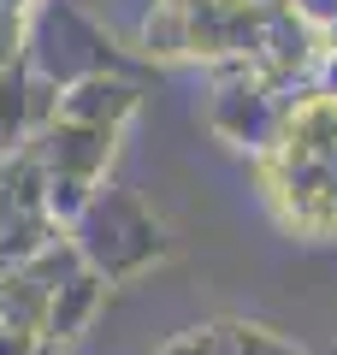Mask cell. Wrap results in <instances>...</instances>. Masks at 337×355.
Here are the masks:
<instances>
[{"mask_svg":"<svg viewBox=\"0 0 337 355\" xmlns=\"http://www.w3.org/2000/svg\"><path fill=\"white\" fill-rule=\"evenodd\" d=\"M77 225V261L89 272H107V279H130L137 266H148L160 254V231L154 219L142 214V202H130L125 190H107V196H89V207L71 219Z\"/></svg>","mask_w":337,"mask_h":355,"instance_id":"1","label":"cell"},{"mask_svg":"<svg viewBox=\"0 0 337 355\" xmlns=\"http://www.w3.org/2000/svg\"><path fill=\"white\" fill-rule=\"evenodd\" d=\"M112 42L101 36L95 24H89L77 6H65V0H53V6H42V24L36 36H30V65H36V83H83V77H107L112 65Z\"/></svg>","mask_w":337,"mask_h":355,"instance_id":"2","label":"cell"},{"mask_svg":"<svg viewBox=\"0 0 337 355\" xmlns=\"http://www.w3.org/2000/svg\"><path fill=\"white\" fill-rule=\"evenodd\" d=\"M130 107H137V89H130L125 77H83V83H71L60 101H53V113H60V125L112 130Z\"/></svg>","mask_w":337,"mask_h":355,"instance_id":"3","label":"cell"},{"mask_svg":"<svg viewBox=\"0 0 337 355\" xmlns=\"http://www.w3.org/2000/svg\"><path fill=\"white\" fill-rule=\"evenodd\" d=\"M160 355H296L261 326H196L178 343H166Z\"/></svg>","mask_w":337,"mask_h":355,"instance_id":"4","label":"cell"},{"mask_svg":"<svg viewBox=\"0 0 337 355\" xmlns=\"http://www.w3.org/2000/svg\"><path fill=\"white\" fill-rule=\"evenodd\" d=\"M48 172H65V178H83L95 184L101 160L112 154V130H89V125H53L48 130Z\"/></svg>","mask_w":337,"mask_h":355,"instance_id":"5","label":"cell"},{"mask_svg":"<svg viewBox=\"0 0 337 355\" xmlns=\"http://www.w3.org/2000/svg\"><path fill=\"white\" fill-rule=\"evenodd\" d=\"M95 302H101V279L95 272H77L71 284H60V291L48 296V314H42V331L48 338H77V326H83L89 314H95Z\"/></svg>","mask_w":337,"mask_h":355,"instance_id":"6","label":"cell"},{"mask_svg":"<svg viewBox=\"0 0 337 355\" xmlns=\"http://www.w3.org/2000/svg\"><path fill=\"white\" fill-rule=\"evenodd\" d=\"M12 42H18V24L0 18V71H12Z\"/></svg>","mask_w":337,"mask_h":355,"instance_id":"7","label":"cell"}]
</instances>
